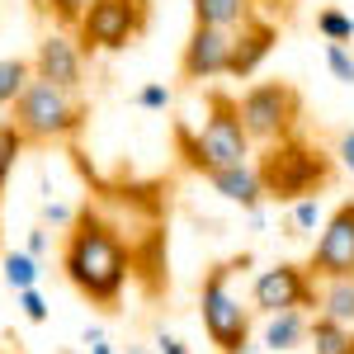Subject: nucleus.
I'll return each instance as SVG.
<instances>
[{
  "label": "nucleus",
  "mask_w": 354,
  "mask_h": 354,
  "mask_svg": "<svg viewBox=\"0 0 354 354\" xmlns=\"http://www.w3.org/2000/svg\"><path fill=\"white\" fill-rule=\"evenodd\" d=\"M123 354H156V350H142V345H137V350H123Z\"/></svg>",
  "instance_id": "obj_32"
},
{
  "label": "nucleus",
  "mask_w": 354,
  "mask_h": 354,
  "mask_svg": "<svg viewBox=\"0 0 354 354\" xmlns=\"http://www.w3.org/2000/svg\"><path fill=\"white\" fill-rule=\"evenodd\" d=\"M24 137H19V128L5 118L0 123V198H5V189H10V180H15V165H19V156H24Z\"/></svg>",
  "instance_id": "obj_20"
},
{
  "label": "nucleus",
  "mask_w": 354,
  "mask_h": 354,
  "mask_svg": "<svg viewBox=\"0 0 354 354\" xmlns=\"http://www.w3.org/2000/svg\"><path fill=\"white\" fill-rule=\"evenodd\" d=\"M350 354H354V345H350Z\"/></svg>",
  "instance_id": "obj_33"
},
{
  "label": "nucleus",
  "mask_w": 354,
  "mask_h": 354,
  "mask_svg": "<svg viewBox=\"0 0 354 354\" xmlns=\"http://www.w3.org/2000/svg\"><path fill=\"white\" fill-rule=\"evenodd\" d=\"M175 151H180V161L189 165V170L213 175L222 165H245L255 156V142H250L245 128H241L236 100L213 90V95H208V118H203L198 128L175 123Z\"/></svg>",
  "instance_id": "obj_2"
},
{
  "label": "nucleus",
  "mask_w": 354,
  "mask_h": 354,
  "mask_svg": "<svg viewBox=\"0 0 354 354\" xmlns=\"http://www.w3.org/2000/svg\"><path fill=\"white\" fill-rule=\"evenodd\" d=\"M317 33H322L326 43H340V48H345L354 38V19L340 15V10H322V15H317Z\"/></svg>",
  "instance_id": "obj_23"
},
{
  "label": "nucleus",
  "mask_w": 354,
  "mask_h": 354,
  "mask_svg": "<svg viewBox=\"0 0 354 354\" xmlns=\"http://www.w3.org/2000/svg\"><path fill=\"white\" fill-rule=\"evenodd\" d=\"M62 270L81 298H90L95 307H113L128 288L133 250L100 208H81L66 232V245H62Z\"/></svg>",
  "instance_id": "obj_1"
},
{
  "label": "nucleus",
  "mask_w": 354,
  "mask_h": 354,
  "mask_svg": "<svg viewBox=\"0 0 354 354\" xmlns=\"http://www.w3.org/2000/svg\"><path fill=\"white\" fill-rule=\"evenodd\" d=\"M260 180H265V198L279 203H298V198H317V189H326L330 180V156L322 147L288 137V142H274L265 147V156L255 161Z\"/></svg>",
  "instance_id": "obj_4"
},
{
  "label": "nucleus",
  "mask_w": 354,
  "mask_h": 354,
  "mask_svg": "<svg viewBox=\"0 0 354 354\" xmlns=\"http://www.w3.org/2000/svg\"><path fill=\"white\" fill-rule=\"evenodd\" d=\"M0 270H5V283H10L15 293L38 288V260H33L28 250H5V255H0Z\"/></svg>",
  "instance_id": "obj_19"
},
{
  "label": "nucleus",
  "mask_w": 354,
  "mask_h": 354,
  "mask_svg": "<svg viewBox=\"0 0 354 354\" xmlns=\"http://www.w3.org/2000/svg\"><path fill=\"white\" fill-rule=\"evenodd\" d=\"M236 109H241V128L250 142H288L298 137V118H302V95L288 81H255L250 90L236 95Z\"/></svg>",
  "instance_id": "obj_6"
},
{
  "label": "nucleus",
  "mask_w": 354,
  "mask_h": 354,
  "mask_svg": "<svg viewBox=\"0 0 354 354\" xmlns=\"http://www.w3.org/2000/svg\"><path fill=\"white\" fill-rule=\"evenodd\" d=\"M307 274L317 283H330V279H354V198L335 203L312 241V255H307Z\"/></svg>",
  "instance_id": "obj_9"
},
{
  "label": "nucleus",
  "mask_w": 354,
  "mask_h": 354,
  "mask_svg": "<svg viewBox=\"0 0 354 354\" xmlns=\"http://www.w3.org/2000/svg\"><path fill=\"white\" fill-rule=\"evenodd\" d=\"M147 28V0H90L81 24L71 28L85 57L95 53H123Z\"/></svg>",
  "instance_id": "obj_7"
},
{
  "label": "nucleus",
  "mask_w": 354,
  "mask_h": 354,
  "mask_svg": "<svg viewBox=\"0 0 354 354\" xmlns=\"http://www.w3.org/2000/svg\"><path fill=\"white\" fill-rule=\"evenodd\" d=\"M71 222H76V208H66V203H57V198L43 203V227H62V232H71Z\"/></svg>",
  "instance_id": "obj_27"
},
{
  "label": "nucleus",
  "mask_w": 354,
  "mask_h": 354,
  "mask_svg": "<svg viewBox=\"0 0 354 354\" xmlns=\"http://www.w3.org/2000/svg\"><path fill=\"white\" fill-rule=\"evenodd\" d=\"M335 161L345 165V175H354V128L340 133V142H335Z\"/></svg>",
  "instance_id": "obj_28"
},
{
  "label": "nucleus",
  "mask_w": 354,
  "mask_h": 354,
  "mask_svg": "<svg viewBox=\"0 0 354 354\" xmlns=\"http://www.w3.org/2000/svg\"><path fill=\"white\" fill-rule=\"evenodd\" d=\"M307 345H312V354H350L354 330L340 326V322H330V317H312V326H307Z\"/></svg>",
  "instance_id": "obj_17"
},
{
  "label": "nucleus",
  "mask_w": 354,
  "mask_h": 354,
  "mask_svg": "<svg viewBox=\"0 0 354 354\" xmlns=\"http://www.w3.org/2000/svg\"><path fill=\"white\" fill-rule=\"evenodd\" d=\"M33 85V62L28 57H0V104L15 109V100Z\"/></svg>",
  "instance_id": "obj_18"
},
{
  "label": "nucleus",
  "mask_w": 354,
  "mask_h": 354,
  "mask_svg": "<svg viewBox=\"0 0 354 354\" xmlns=\"http://www.w3.org/2000/svg\"><path fill=\"white\" fill-rule=\"evenodd\" d=\"M156 354H189V345L175 330H156Z\"/></svg>",
  "instance_id": "obj_29"
},
{
  "label": "nucleus",
  "mask_w": 354,
  "mask_h": 354,
  "mask_svg": "<svg viewBox=\"0 0 354 354\" xmlns=\"http://www.w3.org/2000/svg\"><path fill=\"white\" fill-rule=\"evenodd\" d=\"M317 317H330V322L354 330V279L317 283Z\"/></svg>",
  "instance_id": "obj_16"
},
{
  "label": "nucleus",
  "mask_w": 354,
  "mask_h": 354,
  "mask_svg": "<svg viewBox=\"0 0 354 354\" xmlns=\"http://www.w3.org/2000/svg\"><path fill=\"white\" fill-rule=\"evenodd\" d=\"M250 307H255L260 317L307 312V307H317V279L307 274V265L279 260V265L255 274V283H250Z\"/></svg>",
  "instance_id": "obj_8"
},
{
  "label": "nucleus",
  "mask_w": 354,
  "mask_h": 354,
  "mask_svg": "<svg viewBox=\"0 0 354 354\" xmlns=\"http://www.w3.org/2000/svg\"><path fill=\"white\" fill-rule=\"evenodd\" d=\"M322 198H298L293 208H288V236H312V232H322Z\"/></svg>",
  "instance_id": "obj_21"
},
{
  "label": "nucleus",
  "mask_w": 354,
  "mask_h": 354,
  "mask_svg": "<svg viewBox=\"0 0 354 354\" xmlns=\"http://www.w3.org/2000/svg\"><path fill=\"white\" fill-rule=\"evenodd\" d=\"M85 118H90V109H85V100L76 95V90H57V85L48 81H33L15 100V109H10V123L19 128V137L24 142H71V137L85 128Z\"/></svg>",
  "instance_id": "obj_5"
},
{
  "label": "nucleus",
  "mask_w": 354,
  "mask_h": 354,
  "mask_svg": "<svg viewBox=\"0 0 354 354\" xmlns=\"http://www.w3.org/2000/svg\"><path fill=\"white\" fill-rule=\"evenodd\" d=\"M250 270V255H232L203 274L198 283V317L218 354H250V307L236 293V274Z\"/></svg>",
  "instance_id": "obj_3"
},
{
  "label": "nucleus",
  "mask_w": 354,
  "mask_h": 354,
  "mask_svg": "<svg viewBox=\"0 0 354 354\" xmlns=\"http://www.w3.org/2000/svg\"><path fill=\"white\" fill-rule=\"evenodd\" d=\"M170 100H175V95H170V85H165V81H151V85H142V90L133 95L137 109H170Z\"/></svg>",
  "instance_id": "obj_25"
},
{
  "label": "nucleus",
  "mask_w": 354,
  "mask_h": 354,
  "mask_svg": "<svg viewBox=\"0 0 354 354\" xmlns=\"http://www.w3.org/2000/svg\"><path fill=\"white\" fill-rule=\"evenodd\" d=\"M213 189L227 198V203H236V208H245V213H255V208H265V180H260V170H255V161L245 165H222V170H213V175H203Z\"/></svg>",
  "instance_id": "obj_13"
},
{
  "label": "nucleus",
  "mask_w": 354,
  "mask_h": 354,
  "mask_svg": "<svg viewBox=\"0 0 354 354\" xmlns=\"http://www.w3.org/2000/svg\"><path fill=\"white\" fill-rule=\"evenodd\" d=\"M28 255H33V260H43V255H48V227H33V232H28V245H24Z\"/></svg>",
  "instance_id": "obj_31"
},
{
  "label": "nucleus",
  "mask_w": 354,
  "mask_h": 354,
  "mask_svg": "<svg viewBox=\"0 0 354 354\" xmlns=\"http://www.w3.org/2000/svg\"><path fill=\"white\" fill-rule=\"evenodd\" d=\"M19 298V312H24L28 322H48V298L38 293V288H24V293H15Z\"/></svg>",
  "instance_id": "obj_26"
},
{
  "label": "nucleus",
  "mask_w": 354,
  "mask_h": 354,
  "mask_svg": "<svg viewBox=\"0 0 354 354\" xmlns=\"http://www.w3.org/2000/svg\"><path fill=\"white\" fill-rule=\"evenodd\" d=\"M33 81H48L57 90H76L81 95V81H85V53L76 43V33L66 28H53L38 53H33Z\"/></svg>",
  "instance_id": "obj_10"
},
{
  "label": "nucleus",
  "mask_w": 354,
  "mask_h": 354,
  "mask_svg": "<svg viewBox=\"0 0 354 354\" xmlns=\"http://www.w3.org/2000/svg\"><path fill=\"white\" fill-rule=\"evenodd\" d=\"M227 66H232V33L194 24L189 43L180 53V76L203 85V81H213V76H227Z\"/></svg>",
  "instance_id": "obj_11"
},
{
  "label": "nucleus",
  "mask_w": 354,
  "mask_h": 354,
  "mask_svg": "<svg viewBox=\"0 0 354 354\" xmlns=\"http://www.w3.org/2000/svg\"><path fill=\"white\" fill-rule=\"evenodd\" d=\"M85 354H113V345H109V335L95 326V330H85Z\"/></svg>",
  "instance_id": "obj_30"
},
{
  "label": "nucleus",
  "mask_w": 354,
  "mask_h": 354,
  "mask_svg": "<svg viewBox=\"0 0 354 354\" xmlns=\"http://www.w3.org/2000/svg\"><path fill=\"white\" fill-rule=\"evenodd\" d=\"M307 312H279V317H265V330H260V340H265V350L283 354V350H298L302 340H307Z\"/></svg>",
  "instance_id": "obj_15"
},
{
  "label": "nucleus",
  "mask_w": 354,
  "mask_h": 354,
  "mask_svg": "<svg viewBox=\"0 0 354 354\" xmlns=\"http://www.w3.org/2000/svg\"><path fill=\"white\" fill-rule=\"evenodd\" d=\"M38 5H43V15H48L53 24H62L66 33L81 24V15L90 10V0H38Z\"/></svg>",
  "instance_id": "obj_22"
},
{
  "label": "nucleus",
  "mask_w": 354,
  "mask_h": 354,
  "mask_svg": "<svg viewBox=\"0 0 354 354\" xmlns=\"http://www.w3.org/2000/svg\"><path fill=\"white\" fill-rule=\"evenodd\" d=\"M245 19H255V0H194V24L236 33Z\"/></svg>",
  "instance_id": "obj_14"
},
{
  "label": "nucleus",
  "mask_w": 354,
  "mask_h": 354,
  "mask_svg": "<svg viewBox=\"0 0 354 354\" xmlns=\"http://www.w3.org/2000/svg\"><path fill=\"white\" fill-rule=\"evenodd\" d=\"M274 43H279V28L270 24V19H245L236 33H232V66H227V76H236V81H245V76H255L260 71V62L274 53Z\"/></svg>",
  "instance_id": "obj_12"
},
{
  "label": "nucleus",
  "mask_w": 354,
  "mask_h": 354,
  "mask_svg": "<svg viewBox=\"0 0 354 354\" xmlns=\"http://www.w3.org/2000/svg\"><path fill=\"white\" fill-rule=\"evenodd\" d=\"M326 66H330V76H335V81L354 85V53H350V48H340V43H326Z\"/></svg>",
  "instance_id": "obj_24"
}]
</instances>
